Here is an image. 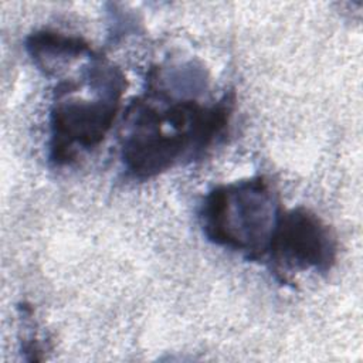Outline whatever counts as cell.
Listing matches in <instances>:
<instances>
[{"instance_id": "1", "label": "cell", "mask_w": 363, "mask_h": 363, "mask_svg": "<svg viewBox=\"0 0 363 363\" xmlns=\"http://www.w3.org/2000/svg\"><path fill=\"white\" fill-rule=\"evenodd\" d=\"M282 206L264 176L220 184L203 199L199 218L206 238L248 261L267 257Z\"/></svg>"}, {"instance_id": "3", "label": "cell", "mask_w": 363, "mask_h": 363, "mask_svg": "<svg viewBox=\"0 0 363 363\" xmlns=\"http://www.w3.org/2000/svg\"><path fill=\"white\" fill-rule=\"evenodd\" d=\"M125 88L122 71L101 55L89 96L74 95L58 84L50 113V162L55 166L69 164L79 150L96 147L113 125Z\"/></svg>"}, {"instance_id": "2", "label": "cell", "mask_w": 363, "mask_h": 363, "mask_svg": "<svg viewBox=\"0 0 363 363\" xmlns=\"http://www.w3.org/2000/svg\"><path fill=\"white\" fill-rule=\"evenodd\" d=\"M164 104L156 106L147 98H138L125 112L121 157L135 179H149L183 160L203 157L189 108L170 99Z\"/></svg>"}, {"instance_id": "4", "label": "cell", "mask_w": 363, "mask_h": 363, "mask_svg": "<svg viewBox=\"0 0 363 363\" xmlns=\"http://www.w3.org/2000/svg\"><path fill=\"white\" fill-rule=\"evenodd\" d=\"M337 244L329 227L309 208L282 210L268 254L275 271L313 269L329 272L336 262Z\"/></svg>"}, {"instance_id": "5", "label": "cell", "mask_w": 363, "mask_h": 363, "mask_svg": "<svg viewBox=\"0 0 363 363\" xmlns=\"http://www.w3.org/2000/svg\"><path fill=\"white\" fill-rule=\"evenodd\" d=\"M26 50L38 69L48 77L58 74L74 60L92 52L84 38L51 30H38L30 34L26 40Z\"/></svg>"}]
</instances>
